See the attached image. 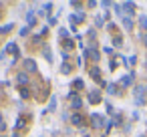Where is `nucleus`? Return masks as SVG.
Instances as JSON below:
<instances>
[{
  "label": "nucleus",
  "instance_id": "1a4fd4ad",
  "mask_svg": "<svg viewBox=\"0 0 147 137\" xmlns=\"http://www.w3.org/2000/svg\"><path fill=\"white\" fill-rule=\"evenodd\" d=\"M133 8H135L133 2H125V4H123V10H127V12H133Z\"/></svg>",
  "mask_w": 147,
  "mask_h": 137
},
{
  "label": "nucleus",
  "instance_id": "6ab92c4d",
  "mask_svg": "<svg viewBox=\"0 0 147 137\" xmlns=\"http://www.w3.org/2000/svg\"><path fill=\"white\" fill-rule=\"evenodd\" d=\"M109 93H113V95H115V93H119V91H117V87H115V85H111V87H109Z\"/></svg>",
  "mask_w": 147,
  "mask_h": 137
},
{
  "label": "nucleus",
  "instance_id": "39448f33",
  "mask_svg": "<svg viewBox=\"0 0 147 137\" xmlns=\"http://www.w3.org/2000/svg\"><path fill=\"white\" fill-rule=\"evenodd\" d=\"M131 83H133V73H131V75H127V77L121 81V85H123V87H129Z\"/></svg>",
  "mask_w": 147,
  "mask_h": 137
},
{
  "label": "nucleus",
  "instance_id": "0eeeda50",
  "mask_svg": "<svg viewBox=\"0 0 147 137\" xmlns=\"http://www.w3.org/2000/svg\"><path fill=\"white\" fill-rule=\"evenodd\" d=\"M73 125L81 127V125H83V117H81V115H73Z\"/></svg>",
  "mask_w": 147,
  "mask_h": 137
},
{
  "label": "nucleus",
  "instance_id": "a211bd4d",
  "mask_svg": "<svg viewBox=\"0 0 147 137\" xmlns=\"http://www.w3.org/2000/svg\"><path fill=\"white\" fill-rule=\"evenodd\" d=\"M73 87H77V89H81V87H83V81H81V79H79V81H75V85H73Z\"/></svg>",
  "mask_w": 147,
  "mask_h": 137
},
{
  "label": "nucleus",
  "instance_id": "6e6552de",
  "mask_svg": "<svg viewBox=\"0 0 147 137\" xmlns=\"http://www.w3.org/2000/svg\"><path fill=\"white\" fill-rule=\"evenodd\" d=\"M24 65H26V69H28V71H34V69H36V63H34L32 59H28V61H26Z\"/></svg>",
  "mask_w": 147,
  "mask_h": 137
},
{
  "label": "nucleus",
  "instance_id": "f8f14e48",
  "mask_svg": "<svg viewBox=\"0 0 147 137\" xmlns=\"http://www.w3.org/2000/svg\"><path fill=\"white\" fill-rule=\"evenodd\" d=\"M55 107H57V99L53 97V99H51V103H49V111H55Z\"/></svg>",
  "mask_w": 147,
  "mask_h": 137
},
{
  "label": "nucleus",
  "instance_id": "f03ea898",
  "mask_svg": "<svg viewBox=\"0 0 147 137\" xmlns=\"http://www.w3.org/2000/svg\"><path fill=\"white\" fill-rule=\"evenodd\" d=\"M91 77H93V79H97V81L101 83V71H99L97 67H93V69H91ZM101 85H103V83H101Z\"/></svg>",
  "mask_w": 147,
  "mask_h": 137
},
{
  "label": "nucleus",
  "instance_id": "f257e3e1",
  "mask_svg": "<svg viewBox=\"0 0 147 137\" xmlns=\"http://www.w3.org/2000/svg\"><path fill=\"white\" fill-rule=\"evenodd\" d=\"M91 121H93L91 125H93V127H97V129L103 125V117H101V115H93V117H91Z\"/></svg>",
  "mask_w": 147,
  "mask_h": 137
},
{
  "label": "nucleus",
  "instance_id": "9b49d317",
  "mask_svg": "<svg viewBox=\"0 0 147 137\" xmlns=\"http://www.w3.org/2000/svg\"><path fill=\"white\" fill-rule=\"evenodd\" d=\"M61 71H63L65 75H69V73H71V65H67V63H65V65L61 67Z\"/></svg>",
  "mask_w": 147,
  "mask_h": 137
},
{
  "label": "nucleus",
  "instance_id": "f3484780",
  "mask_svg": "<svg viewBox=\"0 0 147 137\" xmlns=\"http://www.w3.org/2000/svg\"><path fill=\"white\" fill-rule=\"evenodd\" d=\"M113 45H115V47H119V45H121V36H115V40H113Z\"/></svg>",
  "mask_w": 147,
  "mask_h": 137
},
{
  "label": "nucleus",
  "instance_id": "4468645a",
  "mask_svg": "<svg viewBox=\"0 0 147 137\" xmlns=\"http://www.w3.org/2000/svg\"><path fill=\"white\" fill-rule=\"evenodd\" d=\"M139 24H141V26L147 30V16H141V18H139Z\"/></svg>",
  "mask_w": 147,
  "mask_h": 137
},
{
  "label": "nucleus",
  "instance_id": "7ed1b4c3",
  "mask_svg": "<svg viewBox=\"0 0 147 137\" xmlns=\"http://www.w3.org/2000/svg\"><path fill=\"white\" fill-rule=\"evenodd\" d=\"M89 99H91V103H97V101H101V93H99V91H93V93L89 95Z\"/></svg>",
  "mask_w": 147,
  "mask_h": 137
},
{
  "label": "nucleus",
  "instance_id": "423d86ee",
  "mask_svg": "<svg viewBox=\"0 0 147 137\" xmlns=\"http://www.w3.org/2000/svg\"><path fill=\"white\" fill-rule=\"evenodd\" d=\"M16 81H18V83H20V85H26V83H28V77H26V75H24V73H20V75H18V77H16Z\"/></svg>",
  "mask_w": 147,
  "mask_h": 137
},
{
  "label": "nucleus",
  "instance_id": "2eb2a0df",
  "mask_svg": "<svg viewBox=\"0 0 147 137\" xmlns=\"http://www.w3.org/2000/svg\"><path fill=\"white\" fill-rule=\"evenodd\" d=\"M89 55L93 57V61H99V53L97 51H89Z\"/></svg>",
  "mask_w": 147,
  "mask_h": 137
},
{
  "label": "nucleus",
  "instance_id": "aec40b11",
  "mask_svg": "<svg viewBox=\"0 0 147 137\" xmlns=\"http://www.w3.org/2000/svg\"><path fill=\"white\" fill-rule=\"evenodd\" d=\"M73 47V40H65V49H71Z\"/></svg>",
  "mask_w": 147,
  "mask_h": 137
},
{
  "label": "nucleus",
  "instance_id": "dca6fc26",
  "mask_svg": "<svg viewBox=\"0 0 147 137\" xmlns=\"http://www.w3.org/2000/svg\"><path fill=\"white\" fill-rule=\"evenodd\" d=\"M20 95H22V97H24V99H26V97H28V95H30V93H28V89H26V87H22V89H20Z\"/></svg>",
  "mask_w": 147,
  "mask_h": 137
},
{
  "label": "nucleus",
  "instance_id": "ddd939ff",
  "mask_svg": "<svg viewBox=\"0 0 147 137\" xmlns=\"http://www.w3.org/2000/svg\"><path fill=\"white\" fill-rule=\"evenodd\" d=\"M24 123H26V117H20V119H18V123H16V127H18V129H22V127H24Z\"/></svg>",
  "mask_w": 147,
  "mask_h": 137
},
{
  "label": "nucleus",
  "instance_id": "412c9836",
  "mask_svg": "<svg viewBox=\"0 0 147 137\" xmlns=\"http://www.w3.org/2000/svg\"><path fill=\"white\" fill-rule=\"evenodd\" d=\"M143 43H145V47H147V32L143 34Z\"/></svg>",
  "mask_w": 147,
  "mask_h": 137
},
{
  "label": "nucleus",
  "instance_id": "9d476101",
  "mask_svg": "<svg viewBox=\"0 0 147 137\" xmlns=\"http://www.w3.org/2000/svg\"><path fill=\"white\" fill-rule=\"evenodd\" d=\"M123 26H125V28L129 30V28L133 26V20H131V18H123Z\"/></svg>",
  "mask_w": 147,
  "mask_h": 137
},
{
  "label": "nucleus",
  "instance_id": "20e7f679",
  "mask_svg": "<svg viewBox=\"0 0 147 137\" xmlns=\"http://www.w3.org/2000/svg\"><path fill=\"white\" fill-rule=\"evenodd\" d=\"M71 99H73V109H81V105H83V103H81V99H77V97H75V93H71Z\"/></svg>",
  "mask_w": 147,
  "mask_h": 137
}]
</instances>
